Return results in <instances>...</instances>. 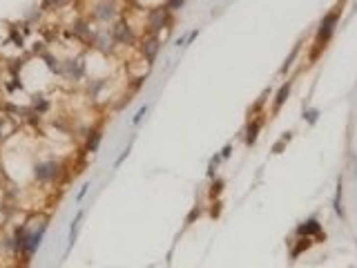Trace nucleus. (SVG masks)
<instances>
[{
	"label": "nucleus",
	"instance_id": "nucleus-4",
	"mask_svg": "<svg viewBox=\"0 0 357 268\" xmlns=\"http://www.w3.org/2000/svg\"><path fill=\"white\" fill-rule=\"evenodd\" d=\"M119 14V7H116L114 0H98L92 9V16H94L98 23H112Z\"/></svg>",
	"mask_w": 357,
	"mask_h": 268
},
{
	"label": "nucleus",
	"instance_id": "nucleus-3",
	"mask_svg": "<svg viewBox=\"0 0 357 268\" xmlns=\"http://www.w3.org/2000/svg\"><path fill=\"white\" fill-rule=\"evenodd\" d=\"M170 9H167L166 5L163 7H154V9L147 11V29L152 31V34H156V31L166 29L167 25H170Z\"/></svg>",
	"mask_w": 357,
	"mask_h": 268
},
{
	"label": "nucleus",
	"instance_id": "nucleus-11",
	"mask_svg": "<svg viewBox=\"0 0 357 268\" xmlns=\"http://www.w3.org/2000/svg\"><path fill=\"white\" fill-rule=\"evenodd\" d=\"M101 139H103L101 130H92L90 137H87V141H85V150L87 152H96V150H98V143H101Z\"/></svg>",
	"mask_w": 357,
	"mask_h": 268
},
{
	"label": "nucleus",
	"instance_id": "nucleus-15",
	"mask_svg": "<svg viewBox=\"0 0 357 268\" xmlns=\"http://www.w3.org/2000/svg\"><path fill=\"white\" fill-rule=\"evenodd\" d=\"M310 244H312V242H310V239H308V237H302V239H299V244H297V248H292L290 257L295 259L299 253H304V250H308V248H310Z\"/></svg>",
	"mask_w": 357,
	"mask_h": 268
},
{
	"label": "nucleus",
	"instance_id": "nucleus-1",
	"mask_svg": "<svg viewBox=\"0 0 357 268\" xmlns=\"http://www.w3.org/2000/svg\"><path fill=\"white\" fill-rule=\"evenodd\" d=\"M337 21H339V9H335V11H331V14H326V16H324L322 25H319V31H317V41H315V54H312V56H317V54H319V49H324V45H326V43L331 41V36H333V31H335V25H337Z\"/></svg>",
	"mask_w": 357,
	"mask_h": 268
},
{
	"label": "nucleus",
	"instance_id": "nucleus-16",
	"mask_svg": "<svg viewBox=\"0 0 357 268\" xmlns=\"http://www.w3.org/2000/svg\"><path fill=\"white\" fill-rule=\"evenodd\" d=\"M288 92H290V83H286V85L279 90V94H277V98H275V110H279V107L284 105V101L288 98Z\"/></svg>",
	"mask_w": 357,
	"mask_h": 268
},
{
	"label": "nucleus",
	"instance_id": "nucleus-7",
	"mask_svg": "<svg viewBox=\"0 0 357 268\" xmlns=\"http://www.w3.org/2000/svg\"><path fill=\"white\" fill-rule=\"evenodd\" d=\"M43 235H45V223H43V226L38 228L36 233L27 235V244H25V248H23V253H25V255H34L36 250H38V246H41Z\"/></svg>",
	"mask_w": 357,
	"mask_h": 268
},
{
	"label": "nucleus",
	"instance_id": "nucleus-5",
	"mask_svg": "<svg viewBox=\"0 0 357 268\" xmlns=\"http://www.w3.org/2000/svg\"><path fill=\"white\" fill-rule=\"evenodd\" d=\"M112 38H114V43H119V45H130V43H134V31H132L130 23L127 21L114 23V27H112Z\"/></svg>",
	"mask_w": 357,
	"mask_h": 268
},
{
	"label": "nucleus",
	"instance_id": "nucleus-17",
	"mask_svg": "<svg viewBox=\"0 0 357 268\" xmlns=\"http://www.w3.org/2000/svg\"><path fill=\"white\" fill-rule=\"evenodd\" d=\"M183 2H186V0H167L166 7L170 11H176V9H181V7H183Z\"/></svg>",
	"mask_w": 357,
	"mask_h": 268
},
{
	"label": "nucleus",
	"instance_id": "nucleus-21",
	"mask_svg": "<svg viewBox=\"0 0 357 268\" xmlns=\"http://www.w3.org/2000/svg\"><path fill=\"white\" fill-rule=\"evenodd\" d=\"M65 5V0H45V7H61Z\"/></svg>",
	"mask_w": 357,
	"mask_h": 268
},
{
	"label": "nucleus",
	"instance_id": "nucleus-9",
	"mask_svg": "<svg viewBox=\"0 0 357 268\" xmlns=\"http://www.w3.org/2000/svg\"><path fill=\"white\" fill-rule=\"evenodd\" d=\"M297 233L302 235V237H310V235H324L322 233V223L317 221V219H308L306 223L297 228Z\"/></svg>",
	"mask_w": 357,
	"mask_h": 268
},
{
	"label": "nucleus",
	"instance_id": "nucleus-22",
	"mask_svg": "<svg viewBox=\"0 0 357 268\" xmlns=\"http://www.w3.org/2000/svg\"><path fill=\"white\" fill-rule=\"evenodd\" d=\"M87 188H90V183H85V186L81 188V193H78V201H81L83 197H85V193H87Z\"/></svg>",
	"mask_w": 357,
	"mask_h": 268
},
{
	"label": "nucleus",
	"instance_id": "nucleus-24",
	"mask_svg": "<svg viewBox=\"0 0 357 268\" xmlns=\"http://www.w3.org/2000/svg\"><path fill=\"white\" fill-rule=\"evenodd\" d=\"M0 137H2V119H0Z\"/></svg>",
	"mask_w": 357,
	"mask_h": 268
},
{
	"label": "nucleus",
	"instance_id": "nucleus-19",
	"mask_svg": "<svg viewBox=\"0 0 357 268\" xmlns=\"http://www.w3.org/2000/svg\"><path fill=\"white\" fill-rule=\"evenodd\" d=\"M145 112H147V105H143V107H141V110L136 112V117H134V125H136V123H141V119H143V117H145Z\"/></svg>",
	"mask_w": 357,
	"mask_h": 268
},
{
	"label": "nucleus",
	"instance_id": "nucleus-2",
	"mask_svg": "<svg viewBox=\"0 0 357 268\" xmlns=\"http://www.w3.org/2000/svg\"><path fill=\"white\" fill-rule=\"evenodd\" d=\"M58 174H61V163L54 161V159H47V161H41L34 166V177H36V181H41V183L56 181Z\"/></svg>",
	"mask_w": 357,
	"mask_h": 268
},
{
	"label": "nucleus",
	"instance_id": "nucleus-20",
	"mask_svg": "<svg viewBox=\"0 0 357 268\" xmlns=\"http://www.w3.org/2000/svg\"><path fill=\"white\" fill-rule=\"evenodd\" d=\"M130 147H132V143H130V146H127V147H125V150H123V154H121V157L116 159V168H119V166H121V163H123V161H125V157H127V154H130Z\"/></svg>",
	"mask_w": 357,
	"mask_h": 268
},
{
	"label": "nucleus",
	"instance_id": "nucleus-8",
	"mask_svg": "<svg viewBox=\"0 0 357 268\" xmlns=\"http://www.w3.org/2000/svg\"><path fill=\"white\" fill-rule=\"evenodd\" d=\"M71 34L83 38V41H90V43H94V38H96V34L90 29V25H87L85 21H76L74 25H71Z\"/></svg>",
	"mask_w": 357,
	"mask_h": 268
},
{
	"label": "nucleus",
	"instance_id": "nucleus-12",
	"mask_svg": "<svg viewBox=\"0 0 357 268\" xmlns=\"http://www.w3.org/2000/svg\"><path fill=\"white\" fill-rule=\"evenodd\" d=\"M259 130H262V121H252L250 125H248V132H246V143H248V146H252V143L257 141Z\"/></svg>",
	"mask_w": 357,
	"mask_h": 268
},
{
	"label": "nucleus",
	"instance_id": "nucleus-13",
	"mask_svg": "<svg viewBox=\"0 0 357 268\" xmlns=\"http://www.w3.org/2000/svg\"><path fill=\"white\" fill-rule=\"evenodd\" d=\"M65 67H67V76H71V78H81V74H83V63H78V61H67L65 63Z\"/></svg>",
	"mask_w": 357,
	"mask_h": 268
},
{
	"label": "nucleus",
	"instance_id": "nucleus-6",
	"mask_svg": "<svg viewBox=\"0 0 357 268\" xmlns=\"http://www.w3.org/2000/svg\"><path fill=\"white\" fill-rule=\"evenodd\" d=\"M159 49H161V41H159L154 34L141 43V54L145 56V61L150 63V65L156 61V54H159Z\"/></svg>",
	"mask_w": 357,
	"mask_h": 268
},
{
	"label": "nucleus",
	"instance_id": "nucleus-18",
	"mask_svg": "<svg viewBox=\"0 0 357 268\" xmlns=\"http://www.w3.org/2000/svg\"><path fill=\"white\" fill-rule=\"evenodd\" d=\"M221 188H223V181H216L214 186H212V190H210V197H216V195L221 193Z\"/></svg>",
	"mask_w": 357,
	"mask_h": 268
},
{
	"label": "nucleus",
	"instance_id": "nucleus-23",
	"mask_svg": "<svg viewBox=\"0 0 357 268\" xmlns=\"http://www.w3.org/2000/svg\"><path fill=\"white\" fill-rule=\"evenodd\" d=\"M194 217H199V210H196V208H194V210H192V213H190V217H188V223H190Z\"/></svg>",
	"mask_w": 357,
	"mask_h": 268
},
{
	"label": "nucleus",
	"instance_id": "nucleus-10",
	"mask_svg": "<svg viewBox=\"0 0 357 268\" xmlns=\"http://www.w3.org/2000/svg\"><path fill=\"white\" fill-rule=\"evenodd\" d=\"M112 43H114V38H112V34L107 36L105 31H98L92 45H96V47H98V49H101V51H105V54H107V51L112 49Z\"/></svg>",
	"mask_w": 357,
	"mask_h": 268
},
{
	"label": "nucleus",
	"instance_id": "nucleus-14",
	"mask_svg": "<svg viewBox=\"0 0 357 268\" xmlns=\"http://www.w3.org/2000/svg\"><path fill=\"white\" fill-rule=\"evenodd\" d=\"M81 219H83V210H78V213H76V217H74V221H71V226H70V248H71V244L76 242V233H78Z\"/></svg>",
	"mask_w": 357,
	"mask_h": 268
}]
</instances>
